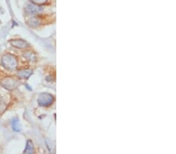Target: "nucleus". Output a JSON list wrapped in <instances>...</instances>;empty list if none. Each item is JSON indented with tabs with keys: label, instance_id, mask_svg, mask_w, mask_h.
Listing matches in <instances>:
<instances>
[{
	"label": "nucleus",
	"instance_id": "obj_1",
	"mask_svg": "<svg viewBox=\"0 0 176 154\" xmlns=\"http://www.w3.org/2000/svg\"><path fill=\"white\" fill-rule=\"evenodd\" d=\"M1 64L2 67L8 71H14L17 68L18 63L15 56L11 54H6L2 56Z\"/></svg>",
	"mask_w": 176,
	"mask_h": 154
},
{
	"label": "nucleus",
	"instance_id": "obj_2",
	"mask_svg": "<svg viewBox=\"0 0 176 154\" xmlns=\"http://www.w3.org/2000/svg\"><path fill=\"white\" fill-rule=\"evenodd\" d=\"M53 101H54V97L49 93L41 94L38 98V103L42 107H49L53 103Z\"/></svg>",
	"mask_w": 176,
	"mask_h": 154
},
{
	"label": "nucleus",
	"instance_id": "obj_3",
	"mask_svg": "<svg viewBox=\"0 0 176 154\" xmlns=\"http://www.w3.org/2000/svg\"><path fill=\"white\" fill-rule=\"evenodd\" d=\"M18 80L13 77H6L1 81L2 87L8 90H14L18 86Z\"/></svg>",
	"mask_w": 176,
	"mask_h": 154
},
{
	"label": "nucleus",
	"instance_id": "obj_4",
	"mask_svg": "<svg viewBox=\"0 0 176 154\" xmlns=\"http://www.w3.org/2000/svg\"><path fill=\"white\" fill-rule=\"evenodd\" d=\"M11 45L13 47L17 48H26L28 47V44L25 41L22 40V39H15V40H12L10 41Z\"/></svg>",
	"mask_w": 176,
	"mask_h": 154
},
{
	"label": "nucleus",
	"instance_id": "obj_5",
	"mask_svg": "<svg viewBox=\"0 0 176 154\" xmlns=\"http://www.w3.org/2000/svg\"><path fill=\"white\" fill-rule=\"evenodd\" d=\"M40 11H42V8L39 7V5H33V4H30L26 8L27 13L29 14V15H35Z\"/></svg>",
	"mask_w": 176,
	"mask_h": 154
},
{
	"label": "nucleus",
	"instance_id": "obj_6",
	"mask_svg": "<svg viewBox=\"0 0 176 154\" xmlns=\"http://www.w3.org/2000/svg\"><path fill=\"white\" fill-rule=\"evenodd\" d=\"M32 75V70L31 69H23L17 73L18 77L21 79H28Z\"/></svg>",
	"mask_w": 176,
	"mask_h": 154
},
{
	"label": "nucleus",
	"instance_id": "obj_7",
	"mask_svg": "<svg viewBox=\"0 0 176 154\" xmlns=\"http://www.w3.org/2000/svg\"><path fill=\"white\" fill-rule=\"evenodd\" d=\"M34 152H35V149H34L33 142L31 140H28L26 143V147L24 151V154H34Z\"/></svg>",
	"mask_w": 176,
	"mask_h": 154
},
{
	"label": "nucleus",
	"instance_id": "obj_8",
	"mask_svg": "<svg viewBox=\"0 0 176 154\" xmlns=\"http://www.w3.org/2000/svg\"><path fill=\"white\" fill-rule=\"evenodd\" d=\"M12 127L13 129L15 132H21V125L20 124V121L18 118H14L12 121Z\"/></svg>",
	"mask_w": 176,
	"mask_h": 154
},
{
	"label": "nucleus",
	"instance_id": "obj_9",
	"mask_svg": "<svg viewBox=\"0 0 176 154\" xmlns=\"http://www.w3.org/2000/svg\"><path fill=\"white\" fill-rule=\"evenodd\" d=\"M23 56H24V57L25 58V59H27V60L30 61V62H33V61H35V55L34 52H30V51H28V52H24V54H23Z\"/></svg>",
	"mask_w": 176,
	"mask_h": 154
},
{
	"label": "nucleus",
	"instance_id": "obj_10",
	"mask_svg": "<svg viewBox=\"0 0 176 154\" xmlns=\"http://www.w3.org/2000/svg\"><path fill=\"white\" fill-rule=\"evenodd\" d=\"M39 20L37 19V18H32V19L29 20V22H28V25L34 28L39 26Z\"/></svg>",
	"mask_w": 176,
	"mask_h": 154
},
{
	"label": "nucleus",
	"instance_id": "obj_11",
	"mask_svg": "<svg viewBox=\"0 0 176 154\" xmlns=\"http://www.w3.org/2000/svg\"><path fill=\"white\" fill-rule=\"evenodd\" d=\"M32 3H34L35 5H42V4H45L47 2L48 0H31Z\"/></svg>",
	"mask_w": 176,
	"mask_h": 154
}]
</instances>
